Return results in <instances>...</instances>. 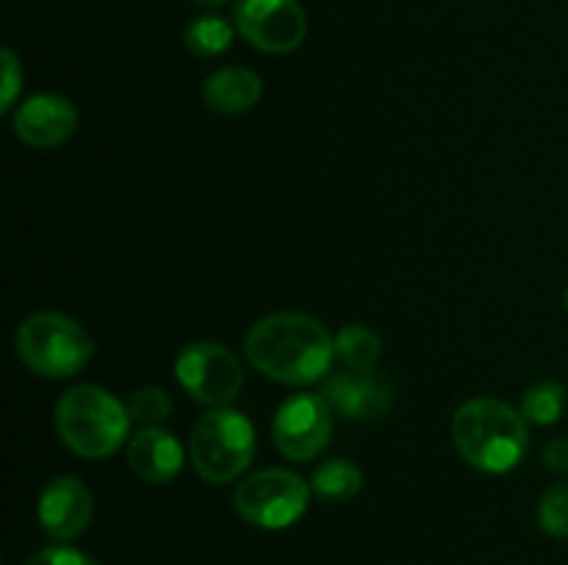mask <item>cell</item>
Returning <instances> with one entry per match:
<instances>
[{
	"label": "cell",
	"instance_id": "6da1fadb",
	"mask_svg": "<svg viewBox=\"0 0 568 565\" xmlns=\"http://www.w3.org/2000/svg\"><path fill=\"white\" fill-rule=\"evenodd\" d=\"M250 366L283 386H311L331 371L336 338L308 314H272L244 336Z\"/></svg>",
	"mask_w": 568,
	"mask_h": 565
},
{
	"label": "cell",
	"instance_id": "7a4b0ae2",
	"mask_svg": "<svg viewBox=\"0 0 568 565\" xmlns=\"http://www.w3.org/2000/svg\"><path fill=\"white\" fill-rule=\"evenodd\" d=\"M453 441L471 469L483 474H505L525 460L530 430L521 410L514 404L477 397L455 410Z\"/></svg>",
	"mask_w": 568,
	"mask_h": 565
},
{
	"label": "cell",
	"instance_id": "3957f363",
	"mask_svg": "<svg viewBox=\"0 0 568 565\" xmlns=\"http://www.w3.org/2000/svg\"><path fill=\"white\" fill-rule=\"evenodd\" d=\"M131 413L100 386H75L55 404V432L78 458L103 460L128 441Z\"/></svg>",
	"mask_w": 568,
	"mask_h": 565
},
{
	"label": "cell",
	"instance_id": "277c9868",
	"mask_svg": "<svg viewBox=\"0 0 568 565\" xmlns=\"http://www.w3.org/2000/svg\"><path fill=\"white\" fill-rule=\"evenodd\" d=\"M17 355L22 363L48 380H67L92 360L94 341L75 319L53 310L33 314L17 327Z\"/></svg>",
	"mask_w": 568,
	"mask_h": 565
},
{
	"label": "cell",
	"instance_id": "5b68a950",
	"mask_svg": "<svg viewBox=\"0 0 568 565\" xmlns=\"http://www.w3.org/2000/svg\"><path fill=\"white\" fill-rule=\"evenodd\" d=\"M255 454V427L233 408H214L200 415L189 438V460L200 480L225 485L244 474Z\"/></svg>",
	"mask_w": 568,
	"mask_h": 565
},
{
	"label": "cell",
	"instance_id": "8992f818",
	"mask_svg": "<svg viewBox=\"0 0 568 565\" xmlns=\"http://www.w3.org/2000/svg\"><path fill=\"white\" fill-rule=\"evenodd\" d=\"M311 485L288 469H264L244 476L233 493V507L261 530H286L308 510Z\"/></svg>",
	"mask_w": 568,
	"mask_h": 565
},
{
	"label": "cell",
	"instance_id": "52a82bcc",
	"mask_svg": "<svg viewBox=\"0 0 568 565\" xmlns=\"http://www.w3.org/2000/svg\"><path fill=\"white\" fill-rule=\"evenodd\" d=\"M175 377L183 391L205 408H227L242 393V360L227 347L214 341H197L181 349L175 360Z\"/></svg>",
	"mask_w": 568,
	"mask_h": 565
},
{
	"label": "cell",
	"instance_id": "ba28073f",
	"mask_svg": "<svg viewBox=\"0 0 568 565\" xmlns=\"http://www.w3.org/2000/svg\"><path fill=\"white\" fill-rule=\"evenodd\" d=\"M333 435V408L322 393H294L277 408L272 441L283 458L311 463L327 449Z\"/></svg>",
	"mask_w": 568,
	"mask_h": 565
},
{
	"label": "cell",
	"instance_id": "9c48e42d",
	"mask_svg": "<svg viewBox=\"0 0 568 565\" xmlns=\"http://www.w3.org/2000/svg\"><path fill=\"white\" fill-rule=\"evenodd\" d=\"M233 22L253 48L272 55L294 53L308 33L300 0H239Z\"/></svg>",
	"mask_w": 568,
	"mask_h": 565
},
{
	"label": "cell",
	"instance_id": "30bf717a",
	"mask_svg": "<svg viewBox=\"0 0 568 565\" xmlns=\"http://www.w3.org/2000/svg\"><path fill=\"white\" fill-rule=\"evenodd\" d=\"M322 397L344 419L372 421L381 419L394 404V386L383 371L375 369H342L331 374L322 386Z\"/></svg>",
	"mask_w": 568,
	"mask_h": 565
},
{
	"label": "cell",
	"instance_id": "8fae6325",
	"mask_svg": "<svg viewBox=\"0 0 568 565\" xmlns=\"http://www.w3.org/2000/svg\"><path fill=\"white\" fill-rule=\"evenodd\" d=\"M14 136L37 150H53L70 142L78 127V111L61 94H33L14 111Z\"/></svg>",
	"mask_w": 568,
	"mask_h": 565
},
{
	"label": "cell",
	"instance_id": "7c38bea8",
	"mask_svg": "<svg viewBox=\"0 0 568 565\" xmlns=\"http://www.w3.org/2000/svg\"><path fill=\"white\" fill-rule=\"evenodd\" d=\"M92 491L78 476H55L39 496V524L53 541H72L92 521Z\"/></svg>",
	"mask_w": 568,
	"mask_h": 565
},
{
	"label": "cell",
	"instance_id": "4fadbf2b",
	"mask_svg": "<svg viewBox=\"0 0 568 565\" xmlns=\"http://www.w3.org/2000/svg\"><path fill=\"white\" fill-rule=\"evenodd\" d=\"M183 460L186 454L181 441L161 427H142L128 441V465L139 480L150 485H166L175 480L183 469Z\"/></svg>",
	"mask_w": 568,
	"mask_h": 565
},
{
	"label": "cell",
	"instance_id": "5bb4252c",
	"mask_svg": "<svg viewBox=\"0 0 568 565\" xmlns=\"http://www.w3.org/2000/svg\"><path fill=\"white\" fill-rule=\"evenodd\" d=\"M261 94H264V81L255 70L247 66H225L216 70L214 75L205 78L203 100L211 111L216 114H244L253 105H258Z\"/></svg>",
	"mask_w": 568,
	"mask_h": 565
},
{
	"label": "cell",
	"instance_id": "9a60e30c",
	"mask_svg": "<svg viewBox=\"0 0 568 565\" xmlns=\"http://www.w3.org/2000/svg\"><path fill=\"white\" fill-rule=\"evenodd\" d=\"M361 487H364V474H361L358 465L347 458H333L325 460L314 469L311 474V491L316 499L331 504L349 502L353 496H358Z\"/></svg>",
	"mask_w": 568,
	"mask_h": 565
},
{
	"label": "cell",
	"instance_id": "2e32d148",
	"mask_svg": "<svg viewBox=\"0 0 568 565\" xmlns=\"http://www.w3.org/2000/svg\"><path fill=\"white\" fill-rule=\"evenodd\" d=\"M233 37H236V28L220 14H203L197 20L189 22L186 33H183V42H186V50L192 55H200V59H216V55L225 53L233 44Z\"/></svg>",
	"mask_w": 568,
	"mask_h": 565
},
{
	"label": "cell",
	"instance_id": "e0dca14e",
	"mask_svg": "<svg viewBox=\"0 0 568 565\" xmlns=\"http://www.w3.org/2000/svg\"><path fill=\"white\" fill-rule=\"evenodd\" d=\"M566 402L568 393L560 382L541 380L527 388L525 397H521V415L527 419V424L549 427L564 415Z\"/></svg>",
	"mask_w": 568,
	"mask_h": 565
},
{
	"label": "cell",
	"instance_id": "ac0fdd59",
	"mask_svg": "<svg viewBox=\"0 0 568 565\" xmlns=\"http://www.w3.org/2000/svg\"><path fill=\"white\" fill-rule=\"evenodd\" d=\"M336 358L347 369H372L381 358V338L364 325H347L336 332Z\"/></svg>",
	"mask_w": 568,
	"mask_h": 565
},
{
	"label": "cell",
	"instance_id": "d6986e66",
	"mask_svg": "<svg viewBox=\"0 0 568 565\" xmlns=\"http://www.w3.org/2000/svg\"><path fill=\"white\" fill-rule=\"evenodd\" d=\"M538 524L549 537H568V480L555 482L538 502Z\"/></svg>",
	"mask_w": 568,
	"mask_h": 565
},
{
	"label": "cell",
	"instance_id": "ffe728a7",
	"mask_svg": "<svg viewBox=\"0 0 568 565\" xmlns=\"http://www.w3.org/2000/svg\"><path fill=\"white\" fill-rule=\"evenodd\" d=\"M128 413H131V419L136 421V424L159 427L161 421H166V415L172 413V402L170 397H166L164 388L144 386L131 397V402H128Z\"/></svg>",
	"mask_w": 568,
	"mask_h": 565
},
{
	"label": "cell",
	"instance_id": "44dd1931",
	"mask_svg": "<svg viewBox=\"0 0 568 565\" xmlns=\"http://www.w3.org/2000/svg\"><path fill=\"white\" fill-rule=\"evenodd\" d=\"M0 61H3V97H0V111H3V114H9L11 105H14V100H17V94H20V89H22V64L9 48L0 53Z\"/></svg>",
	"mask_w": 568,
	"mask_h": 565
},
{
	"label": "cell",
	"instance_id": "7402d4cb",
	"mask_svg": "<svg viewBox=\"0 0 568 565\" xmlns=\"http://www.w3.org/2000/svg\"><path fill=\"white\" fill-rule=\"evenodd\" d=\"M26 565H98L92 557L70 546H50L33 554Z\"/></svg>",
	"mask_w": 568,
	"mask_h": 565
},
{
	"label": "cell",
	"instance_id": "603a6c76",
	"mask_svg": "<svg viewBox=\"0 0 568 565\" xmlns=\"http://www.w3.org/2000/svg\"><path fill=\"white\" fill-rule=\"evenodd\" d=\"M541 460L549 471H555V474L568 471V438H555V441H549L547 446H544Z\"/></svg>",
	"mask_w": 568,
	"mask_h": 565
},
{
	"label": "cell",
	"instance_id": "cb8c5ba5",
	"mask_svg": "<svg viewBox=\"0 0 568 565\" xmlns=\"http://www.w3.org/2000/svg\"><path fill=\"white\" fill-rule=\"evenodd\" d=\"M192 3H197V6H203V9H216V6H222V3H227V0H192Z\"/></svg>",
	"mask_w": 568,
	"mask_h": 565
},
{
	"label": "cell",
	"instance_id": "d4e9b609",
	"mask_svg": "<svg viewBox=\"0 0 568 565\" xmlns=\"http://www.w3.org/2000/svg\"><path fill=\"white\" fill-rule=\"evenodd\" d=\"M564 302H566V310H568V288H566V297H564Z\"/></svg>",
	"mask_w": 568,
	"mask_h": 565
}]
</instances>
